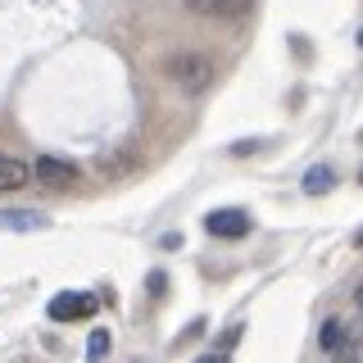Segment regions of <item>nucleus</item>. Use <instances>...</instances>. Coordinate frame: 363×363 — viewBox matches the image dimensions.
I'll return each mask as SVG.
<instances>
[{
  "label": "nucleus",
  "instance_id": "1",
  "mask_svg": "<svg viewBox=\"0 0 363 363\" xmlns=\"http://www.w3.org/2000/svg\"><path fill=\"white\" fill-rule=\"evenodd\" d=\"M213 73H218V64L209 60V55H200V50H182L168 60V77L186 91V96H200V91H209L213 86Z\"/></svg>",
  "mask_w": 363,
  "mask_h": 363
},
{
  "label": "nucleus",
  "instance_id": "2",
  "mask_svg": "<svg viewBox=\"0 0 363 363\" xmlns=\"http://www.w3.org/2000/svg\"><path fill=\"white\" fill-rule=\"evenodd\" d=\"M96 309H100V300L86 295V291H60L50 300V318H55V323H82V318H91Z\"/></svg>",
  "mask_w": 363,
  "mask_h": 363
},
{
  "label": "nucleus",
  "instance_id": "3",
  "mask_svg": "<svg viewBox=\"0 0 363 363\" xmlns=\"http://www.w3.org/2000/svg\"><path fill=\"white\" fill-rule=\"evenodd\" d=\"M250 227H255V218L245 209H213L204 218V232L218 236V241H241V236H250Z\"/></svg>",
  "mask_w": 363,
  "mask_h": 363
},
{
  "label": "nucleus",
  "instance_id": "4",
  "mask_svg": "<svg viewBox=\"0 0 363 363\" xmlns=\"http://www.w3.org/2000/svg\"><path fill=\"white\" fill-rule=\"evenodd\" d=\"M32 177H37L41 186H50V191H64V186L77 182V164H68V159H60V155H37Z\"/></svg>",
  "mask_w": 363,
  "mask_h": 363
},
{
  "label": "nucleus",
  "instance_id": "5",
  "mask_svg": "<svg viewBox=\"0 0 363 363\" xmlns=\"http://www.w3.org/2000/svg\"><path fill=\"white\" fill-rule=\"evenodd\" d=\"M186 5L204 18H241L255 0H186Z\"/></svg>",
  "mask_w": 363,
  "mask_h": 363
},
{
  "label": "nucleus",
  "instance_id": "6",
  "mask_svg": "<svg viewBox=\"0 0 363 363\" xmlns=\"http://www.w3.org/2000/svg\"><path fill=\"white\" fill-rule=\"evenodd\" d=\"M32 182V168L14 155H0V191H23Z\"/></svg>",
  "mask_w": 363,
  "mask_h": 363
},
{
  "label": "nucleus",
  "instance_id": "7",
  "mask_svg": "<svg viewBox=\"0 0 363 363\" xmlns=\"http://www.w3.org/2000/svg\"><path fill=\"white\" fill-rule=\"evenodd\" d=\"M45 218L37 209H0V232H41Z\"/></svg>",
  "mask_w": 363,
  "mask_h": 363
},
{
  "label": "nucleus",
  "instance_id": "8",
  "mask_svg": "<svg viewBox=\"0 0 363 363\" xmlns=\"http://www.w3.org/2000/svg\"><path fill=\"white\" fill-rule=\"evenodd\" d=\"M336 186V173L332 168H309V173H304V196H323V191H332Z\"/></svg>",
  "mask_w": 363,
  "mask_h": 363
},
{
  "label": "nucleus",
  "instance_id": "9",
  "mask_svg": "<svg viewBox=\"0 0 363 363\" xmlns=\"http://www.w3.org/2000/svg\"><path fill=\"white\" fill-rule=\"evenodd\" d=\"M318 345H323L327 354H336V350L345 345V327H340L336 318H327V323H323V332H318Z\"/></svg>",
  "mask_w": 363,
  "mask_h": 363
},
{
  "label": "nucleus",
  "instance_id": "10",
  "mask_svg": "<svg viewBox=\"0 0 363 363\" xmlns=\"http://www.w3.org/2000/svg\"><path fill=\"white\" fill-rule=\"evenodd\" d=\"M109 345H113L109 332H105V327H96V332H91V340H86V359H91V363H100V359L109 354Z\"/></svg>",
  "mask_w": 363,
  "mask_h": 363
},
{
  "label": "nucleus",
  "instance_id": "11",
  "mask_svg": "<svg viewBox=\"0 0 363 363\" xmlns=\"http://www.w3.org/2000/svg\"><path fill=\"white\" fill-rule=\"evenodd\" d=\"M241 332H245L241 323H236V327H227V332H223V340H218V350H223V354H227V350L236 345V340H241Z\"/></svg>",
  "mask_w": 363,
  "mask_h": 363
},
{
  "label": "nucleus",
  "instance_id": "12",
  "mask_svg": "<svg viewBox=\"0 0 363 363\" xmlns=\"http://www.w3.org/2000/svg\"><path fill=\"white\" fill-rule=\"evenodd\" d=\"M164 286H168L164 272H150V295H164Z\"/></svg>",
  "mask_w": 363,
  "mask_h": 363
},
{
  "label": "nucleus",
  "instance_id": "13",
  "mask_svg": "<svg viewBox=\"0 0 363 363\" xmlns=\"http://www.w3.org/2000/svg\"><path fill=\"white\" fill-rule=\"evenodd\" d=\"M196 363H232V359H227V354H223V350H213V354H200Z\"/></svg>",
  "mask_w": 363,
  "mask_h": 363
},
{
  "label": "nucleus",
  "instance_id": "14",
  "mask_svg": "<svg viewBox=\"0 0 363 363\" xmlns=\"http://www.w3.org/2000/svg\"><path fill=\"white\" fill-rule=\"evenodd\" d=\"M354 309L363 313V281H359V291H354Z\"/></svg>",
  "mask_w": 363,
  "mask_h": 363
},
{
  "label": "nucleus",
  "instance_id": "15",
  "mask_svg": "<svg viewBox=\"0 0 363 363\" xmlns=\"http://www.w3.org/2000/svg\"><path fill=\"white\" fill-rule=\"evenodd\" d=\"M354 241H359V245H363V232H359V236H354Z\"/></svg>",
  "mask_w": 363,
  "mask_h": 363
},
{
  "label": "nucleus",
  "instance_id": "16",
  "mask_svg": "<svg viewBox=\"0 0 363 363\" xmlns=\"http://www.w3.org/2000/svg\"><path fill=\"white\" fill-rule=\"evenodd\" d=\"M359 45H363V32H359Z\"/></svg>",
  "mask_w": 363,
  "mask_h": 363
},
{
  "label": "nucleus",
  "instance_id": "17",
  "mask_svg": "<svg viewBox=\"0 0 363 363\" xmlns=\"http://www.w3.org/2000/svg\"><path fill=\"white\" fill-rule=\"evenodd\" d=\"M345 363H354V359H345Z\"/></svg>",
  "mask_w": 363,
  "mask_h": 363
},
{
  "label": "nucleus",
  "instance_id": "18",
  "mask_svg": "<svg viewBox=\"0 0 363 363\" xmlns=\"http://www.w3.org/2000/svg\"><path fill=\"white\" fill-rule=\"evenodd\" d=\"M359 182H363V173H359Z\"/></svg>",
  "mask_w": 363,
  "mask_h": 363
}]
</instances>
